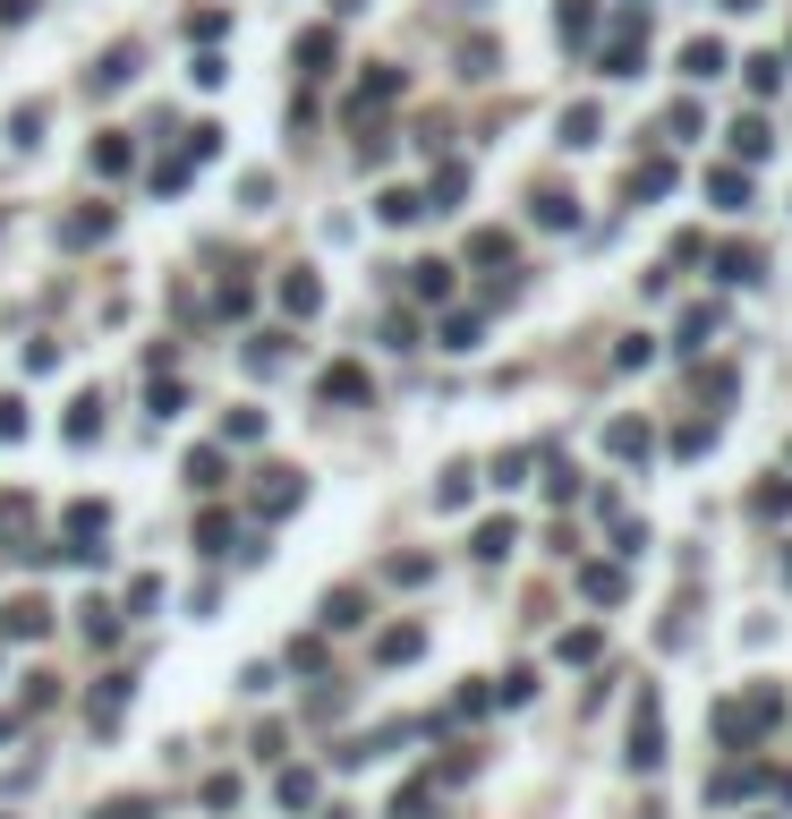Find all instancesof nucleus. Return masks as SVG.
<instances>
[{
	"label": "nucleus",
	"instance_id": "1",
	"mask_svg": "<svg viewBox=\"0 0 792 819\" xmlns=\"http://www.w3.org/2000/svg\"><path fill=\"white\" fill-rule=\"evenodd\" d=\"M631 768H639V777L665 768V709H657V691H639V700H631Z\"/></svg>",
	"mask_w": 792,
	"mask_h": 819
},
{
	"label": "nucleus",
	"instance_id": "2",
	"mask_svg": "<svg viewBox=\"0 0 792 819\" xmlns=\"http://www.w3.org/2000/svg\"><path fill=\"white\" fill-rule=\"evenodd\" d=\"M639 61H648V9H622L614 18V43H605V77H639Z\"/></svg>",
	"mask_w": 792,
	"mask_h": 819
},
{
	"label": "nucleus",
	"instance_id": "3",
	"mask_svg": "<svg viewBox=\"0 0 792 819\" xmlns=\"http://www.w3.org/2000/svg\"><path fill=\"white\" fill-rule=\"evenodd\" d=\"M299 495H307V478H299V470H264V487H256V513H264V521H282Z\"/></svg>",
	"mask_w": 792,
	"mask_h": 819
},
{
	"label": "nucleus",
	"instance_id": "4",
	"mask_svg": "<svg viewBox=\"0 0 792 819\" xmlns=\"http://www.w3.org/2000/svg\"><path fill=\"white\" fill-rule=\"evenodd\" d=\"M707 205H716V214H741V205H750V171H741V163L707 171Z\"/></svg>",
	"mask_w": 792,
	"mask_h": 819
},
{
	"label": "nucleus",
	"instance_id": "5",
	"mask_svg": "<svg viewBox=\"0 0 792 819\" xmlns=\"http://www.w3.org/2000/svg\"><path fill=\"white\" fill-rule=\"evenodd\" d=\"M605 453H614V461H648V453H657L648 419H614V427H605Z\"/></svg>",
	"mask_w": 792,
	"mask_h": 819
},
{
	"label": "nucleus",
	"instance_id": "6",
	"mask_svg": "<svg viewBox=\"0 0 792 819\" xmlns=\"http://www.w3.org/2000/svg\"><path fill=\"white\" fill-rule=\"evenodd\" d=\"M579 590L597 597V606H622V597H631V581H622V563H579Z\"/></svg>",
	"mask_w": 792,
	"mask_h": 819
},
{
	"label": "nucleus",
	"instance_id": "7",
	"mask_svg": "<svg viewBox=\"0 0 792 819\" xmlns=\"http://www.w3.org/2000/svg\"><path fill=\"white\" fill-rule=\"evenodd\" d=\"M0 632H9V640H34V632H52V606H43V597H18V606H0Z\"/></svg>",
	"mask_w": 792,
	"mask_h": 819
},
{
	"label": "nucleus",
	"instance_id": "8",
	"mask_svg": "<svg viewBox=\"0 0 792 819\" xmlns=\"http://www.w3.org/2000/svg\"><path fill=\"white\" fill-rule=\"evenodd\" d=\"M733 154H741V171H750V163H767V154H775V129H767V120H733Z\"/></svg>",
	"mask_w": 792,
	"mask_h": 819
},
{
	"label": "nucleus",
	"instance_id": "9",
	"mask_svg": "<svg viewBox=\"0 0 792 819\" xmlns=\"http://www.w3.org/2000/svg\"><path fill=\"white\" fill-rule=\"evenodd\" d=\"M316 394H324V401H367L376 385H367V367H358V359H341V367H324Z\"/></svg>",
	"mask_w": 792,
	"mask_h": 819
},
{
	"label": "nucleus",
	"instance_id": "10",
	"mask_svg": "<svg viewBox=\"0 0 792 819\" xmlns=\"http://www.w3.org/2000/svg\"><path fill=\"white\" fill-rule=\"evenodd\" d=\"M223 470H230V444H196V453H188V487L214 495V487H223Z\"/></svg>",
	"mask_w": 792,
	"mask_h": 819
},
{
	"label": "nucleus",
	"instance_id": "11",
	"mask_svg": "<svg viewBox=\"0 0 792 819\" xmlns=\"http://www.w3.org/2000/svg\"><path fill=\"white\" fill-rule=\"evenodd\" d=\"M682 77H691V86L725 77V43H707V34H698V43H682Z\"/></svg>",
	"mask_w": 792,
	"mask_h": 819
},
{
	"label": "nucleus",
	"instance_id": "12",
	"mask_svg": "<svg viewBox=\"0 0 792 819\" xmlns=\"http://www.w3.org/2000/svg\"><path fill=\"white\" fill-rule=\"evenodd\" d=\"M417 649H426V623H392V632L376 640V657H383V666H410Z\"/></svg>",
	"mask_w": 792,
	"mask_h": 819
},
{
	"label": "nucleus",
	"instance_id": "13",
	"mask_svg": "<svg viewBox=\"0 0 792 819\" xmlns=\"http://www.w3.org/2000/svg\"><path fill=\"white\" fill-rule=\"evenodd\" d=\"M282 308H290V316H316V308H324V282L307 273V265H299V273H282Z\"/></svg>",
	"mask_w": 792,
	"mask_h": 819
},
{
	"label": "nucleus",
	"instance_id": "14",
	"mask_svg": "<svg viewBox=\"0 0 792 819\" xmlns=\"http://www.w3.org/2000/svg\"><path fill=\"white\" fill-rule=\"evenodd\" d=\"M128 77H137V43H111V52H102V68H95V95H120Z\"/></svg>",
	"mask_w": 792,
	"mask_h": 819
},
{
	"label": "nucleus",
	"instance_id": "15",
	"mask_svg": "<svg viewBox=\"0 0 792 819\" xmlns=\"http://www.w3.org/2000/svg\"><path fill=\"white\" fill-rule=\"evenodd\" d=\"M511 547H520V529H511V521H477V538H469V556H477V563H503Z\"/></svg>",
	"mask_w": 792,
	"mask_h": 819
},
{
	"label": "nucleus",
	"instance_id": "16",
	"mask_svg": "<svg viewBox=\"0 0 792 819\" xmlns=\"http://www.w3.org/2000/svg\"><path fill=\"white\" fill-rule=\"evenodd\" d=\"M102 529H111L102 504H68V547H102Z\"/></svg>",
	"mask_w": 792,
	"mask_h": 819
},
{
	"label": "nucleus",
	"instance_id": "17",
	"mask_svg": "<svg viewBox=\"0 0 792 819\" xmlns=\"http://www.w3.org/2000/svg\"><path fill=\"white\" fill-rule=\"evenodd\" d=\"M460 197H469V171H460V163H444V171H435V188H426V214H452Z\"/></svg>",
	"mask_w": 792,
	"mask_h": 819
},
{
	"label": "nucleus",
	"instance_id": "18",
	"mask_svg": "<svg viewBox=\"0 0 792 819\" xmlns=\"http://www.w3.org/2000/svg\"><path fill=\"white\" fill-rule=\"evenodd\" d=\"M358 623H367V597H358V590H333V597H324V632H358Z\"/></svg>",
	"mask_w": 792,
	"mask_h": 819
},
{
	"label": "nucleus",
	"instance_id": "19",
	"mask_svg": "<svg viewBox=\"0 0 792 819\" xmlns=\"http://www.w3.org/2000/svg\"><path fill=\"white\" fill-rule=\"evenodd\" d=\"M554 657H563V666H588V657H605V632H597V623H579V632L554 640Z\"/></svg>",
	"mask_w": 792,
	"mask_h": 819
},
{
	"label": "nucleus",
	"instance_id": "20",
	"mask_svg": "<svg viewBox=\"0 0 792 819\" xmlns=\"http://www.w3.org/2000/svg\"><path fill=\"white\" fill-rule=\"evenodd\" d=\"M597 129H605L597 103H571V111H563V146H597Z\"/></svg>",
	"mask_w": 792,
	"mask_h": 819
},
{
	"label": "nucleus",
	"instance_id": "21",
	"mask_svg": "<svg viewBox=\"0 0 792 819\" xmlns=\"http://www.w3.org/2000/svg\"><path fill=\"white\" fill-rule=\"evenodd\" d=\"M95 435H102V394L68 401V444H95Z\"/></svg>",
	"mask_w": 792,
	"mask_h": 819
},
{
	"label": "nucleus",
	"instance_id": "22",
	"mask_svg": "<svg viewBox=\"0 0 792 819\" xmlns=\"http://www.w3.org/2000/svg\"><path fill=\"white\" fill-rule=\"evenodd\" d=\"M61 239H68V248H86V239H111V205H95V214H68Z\"/></svg>",
	"mask_w": 792,
	"mask_h": 819
},
{
	"label": "nucleus",
	"instance_id": "23",
	"mask_svg": "<svg viewBox=\"0 0 792 819\" xmlns=\"http://www.w3.org/2000/svg\"><path fill=\"white\" fill-rule=\"evenodd\" d=\"M759 273H767L759 248H725V257H716V282H759Z\"/></svg>",
	"mask_w": 792,
	"mask_h": 819
},
{
	"label": "nucleus",
	"instance_id": "24",
	"mask_svg": "<svg viewBox=\"0 0 792 819\" xmlns=\"http://www.w3.org/2000/svg\"><path fill=\"white\" fill-rule=\"evenodd\" d=\"M673 180H682L673 163H639V171H631V197H639V205H648V197H673Z\"/></svg>",
	"mask_w": 792,
	"mask_h": 819
},
{
	"label": "nucleus",
	"instance_id": "25",
	"mask_svg": "<svg viewBox=\"0 0 792 819\" xmlns=\"http://www.w3.org/2000/svg\"><path fill=\"white\" fill-rule=\"evenodd\" d=\"M410 291L426 299V308H435V299H452V265H435V257H426V265H410Z\"/></svg>",
	"mask_w": 792,
	"mask_h": 819
},
{
	"label": "nucleus",
	"instance_id": "26",
	"mask_svg": "<svg viewBox=\"0 0 792 819\" xmlns=\"http://www.w3.org/2000/svg\"><path fill=\"white\" fill-rule=\"evenodd\" d=\"M767 786V768H716V777H707V794H716V802H733V794H759Z\"/></svg>",
	"mask_w": 792,
	"mask_h": 819
},
{
	"label": "nucleus",
	"instance_id": "27",
	"mask_svg": "<svg viewBox=\"0 0 792 819\" xmlns=\"http://www.w3.org/2000/svg\"><path fill=\"white\" fill-rule=\"evenodd\" d=\"M376 214H383L392 230H401V223H417V214H426V197H417V188H383V197H376Z\"/></svg>",
	"mask_w": 792,
	"mask_h": 819
},
{
	"label": "nucleus",
	"instance_id": "28",
	"mask_svg": "<svg viewBox=\"0 0 792 819\" xmlns=\"http://www.w3.org/2000/svg\"><path fill=\"white\" fill-rule=\"evenodd\" d=\"M750 513H759V521H792V478H767V487L750 495Z\"/></svg>",
	"mask_w": 792,
	"mask_h": 819
},
{
	"label": "nucleus",
	"instance_id": "29",
	"mask_svg": "<svg viewBox=\"0 0 792 819\" xmlns=\"http://www.w3.org/2000/svg\"><path fill=\"white\" fill-rule=\"evenodd\" d=\"M554 26H563V43H588V34H597V0H563Z\"/></svg>",
	"mask_w": 792,
	"mask_h": 819
},
{
	"label": "nucleus",
	"instance_id": "30",
	"mask_svg": "<svg viewBox=\"0 0 792 819\" xmlns=\"http://www.w3.org/2000/svg\"><path fill=\"white\" fill-rule=\"evenodd\" d=\"M299 61H307V77H324V68H333V26H307V34H299Z\"/></svg>",
	"mask_w": 792,
	"mask_h": 819
},
{
	"label": "nucleus",
	"instance_id": "31",
	"mask_svg": "<svg viewBox=\"0 0 792 819\" xmlns=\"http://www.w3.org/2000/svg\"><path fill=\"white\" fill-rule=\"evenodd\" d=\"M401 95V68H376V77H367V86H358V120H367V111H376V103H392Z\"/></svg>",
	"mask_w": 792,
	"mask_h": 819
},
{
	"label": "nucleus",
	"instance_id": "32",
	"mask_svg": "<svg viewBox=\"0 0 792 819\" xmlns=\"http://www.w3.org/2000/svg\"><path fill=\"white\" fill-rule=\"evenodd\" d=\"M77 615H86V640H95V649L120 640V606H77Z\"/></svg>",
	"mask_w": 792,
	"mask_h": 819
},
{
	"label": "nucleus",
	"instance_id": "33",
	"mask_svg": "<svg viewBox=\"0 0 792 819\" xmlns=\"http://www.w3.org/2000/svg\"><path fill=\"white\" fill-rule=\"evenodd\" d=\"M282 811H307V802H316V777H307V768H282Z\"/></svg>",
	"mask_w": 792,
	"mask_h": 819
},
{
	"label": "nucleus",
	"instance_id": "34",
	"mask_svg": "<svg viewBox=\"0 0 792 819\" xmlns=\"http://www.w3.org/2000/svg\"><path fill=\"white\" fill-rule=\"evenodd\" d=\"M538 223H545V230H571V223H579V205H571L563 188H545V197H538Z\"/></svg>",
	"mask_w": 792,
	"mask_h": 819
},
{
	"label": "nucleus",
	"instance_id": "35",
	"mask_svg": "<svg viewBox=\"0 0 792 819\" xmlns=\"http://www.w3.org/2000/svg\"><path fill=\"white\" fill-rule=\"evenodd\" d=\"M196 547L223 556V547H230V513H196Z\"/></svg>",
	"mask_w": 792,
	"mask_h": 819
},
{
	"label": "nucleus",
	"instance_id": "36",
	"mask_svg": "<svg viewBox=\"0 0 792 819\" xmlns=\"http://www.w3.org/2000/svg\"><path fill=\"white\" fill-rule=\"evenodd\" d=\"M707 444H716V427H707V419L673 427V453H682V461H698V453H707Z\"/></svg>",
	"mask_w": 792,
	"mask_h": 819
},
{
	"label": "nucleus",
	"instance_id": "37",
	"mask_svg": "<svg viewBox=\"0 0 792 819\" xmlns=\"http://www.w3.org/2000/svg\"><path fill=\"white\" fill-rule=\"evenodd\" d=\"M707 333H716V308H691V316H682V342H673V351L691 359V351H698V342H707Z\"/></svg>",
	"mask_w": 792,
	"mask_h": 819
},
{
	"label": "nucleus",
	"instance_id": "38",
	"mask_svg": "<svg viewBox=\"0 0 792 819\" xmlns=\"http://www.w3.org/2000/svg\"><path fill=\"white\" fill-rule=\"evenodd\" d=\"M648 359H657V342H648V333H622V351H614V367H622V376H639Z\"/></svg>",
	"mask_w": 792,
	"mask_h": 819
},
{
	"label": "nucleus",
	"instance_id": "39",
	"mask_svg": "<svg viewBox=\"0 0 792 819\" xmlns=\"http://www.w3.org/2000/svg\"><path fill=\"white\" fill-rule=\"evenodd\" d=\"M469 257H477V265H511V230H477Z\"/></svg>",
	"mask_w": 792,
	"mask_h": 819
},
{
	"label": "nucleus",
	"instance_id": "40",
	"mask_svg": "<svg viewBox=\"0 0 792 819\" xmlns=\"http://www.w3.org/2000/svg\"><path fill=\"white\" fill-rule=\"evenodd\" d=\"M469 487H477L469 470H444V487H435V513H460V504H469Z\"/></svg>",
	"mask_w": 792,
	"mask_h": 819
},
{
	"label": "nucleus",
	"instance_id": "41",
	"mask_svg": "<svg viewBox=\"0 0 792 819\" xmlns=\"http://www.w3.org/2000/svg\"><path fill=\"white\" fill-rule=\"evenodd\" d=\"M128 163H137V154H128V137H102V146H95V171H102V180H120Z\"/></svg>",
	"mask_w": 792,
	"mask_h": 819
},
{
	"label": "nucleus",
	"instance_id": "42",
	"mask_svg": "<svg viewBox=\"0 0 792 819\" xmlns=\"http://www.w3.org/2000/svg\"><path fill=\"white\" fill-rule=\"evenodd\" d=\"M256 435H264V410H230L223 419V444H256Z\"/></svg>",
	"mask_w": 792,
	"mask_h": 819
},
{
	"label": "nucleus",
	"instance_id": "43",
	"mask_svg": "<svg viewBox=\"0 0 792 819\" xmlns=\"http://www.w3.org/2000/svg\"><path fill=\"white\" fill-rule=\"evenodd\" d=\"M477 342H486L477 316H444V351H477Z\"/></svg>",
	"mask_w": 792,
	"mask_h": 819
},
{
	"label": "nucleus",
	"instance_id": "44",
	"mask_svg": "<svg viewBox=\"0 0 792 819\" xmlns=\"http://www.w3.org/2000/svg\"><path fill=\"white\" fill-rule=\"evenodd\" d=\"M775 86H784V61H775V52H759V61H750V95H775Z\"/></svg>",
	"mask_w": 792,
	"mask_h": 819
},
{
	"label": "nucleus",
	"instance_id": "45",
	"mask_svg": "<svg viewBox=\"0 0 792 819\" xmlns=\"http://www.w3.org/2000/svg\"><path fill=\"white\" fill-rule=\"evenodd\" d=\"M529 691H538V675H529V666H511V675H503V691H495V700H503V709H520Z\"/></svg>",
	"mask_w": 792,
	"mask_h": 819
},
{
	"label": "nucleus",
	"instance_id": "46",
	"mask_svg": "<svg viewBox=\"0 0 792 819\" xmlns=\"http://www.w3.org/2000/svg\"><path fill=\"white\" fill-rule=\"evenodd\" d=\"M162 606V581H128V615H154Z\"/></svg>",
	"mask_w": 792,
	"mask_h": 819
},
{
	"label": "nucleus",
	"instance_id": "47",
	"mask_svg": "<svg viewBox=\"0 0 792 819\" xmlns=\"http://www.w3.org/2000/svg\"><path fill=\"white\" fill-rule=\"evenodd\" d=\"M426 572H435V563H426V556H392V581H401V590H417Z\"/></svg>",
	"mask_w": 792,
	"mask_h": 819
},
{
	"label": "nucleus",
	"instance_id": "48",
	"mask_svg": "<svg viewBox=\"0 0 792 819\" xmlns=\"http://www.w3.org/2000/svg\"><path fill=\"white\" fill-rule=\"evenodd\" d=\"M9 137H18V146H34V137H43V103H26V111L9 120Z\"/></svg>",
	"mask_w": 792,
	"mask_h": 819
},
{
	"label": "nucleus",
	"instance_id": "49",
	"mask_svg": "<svg viewBox=\"0 0 792 819\" xmlns=\"http://www.w3.org/2000/svg\"><path fill=\"white\" fill-rule=\"evenodd\" d=\"M665 137H698V103H673V111H665Z\"/></svg>",
	"mask_w": 792,
	"mask_h": 819
},
{
	"label": "nucleus",
	"instance_id": "50",
	"mask_svg": "<svg viewBox=\"0 0 792 819\" xmlns=\"http://www.w3.org/2000/svg\"><path fill=\"white\" fill-rule=\"evenodd\" d=\"M0 435H26V401H0Z\"/></svg>",
	"mask_w": 792,
	"mask_h": 819
},
{
	"label": "nucleus",
	"instance_id": "51",
	"mask_svg": "<svg viewBox=\"0 0 792 819\" xmlns=\"http://www.w3.org/2000/svg\"><path fill=\"white\" fill-rule=\"evenodd\" d=\"M725 9H759V0H725Z\"/></svg>",
	"mask_w": 792,
	"mask_h": 819
},
{
	"label": "nucleus",
	"instance_id": "52",
	"mask_svg": "<svg viewBox=\"0 0 792 819\" xmlns=\"http://www.w3.org/2000/svg\"><path fill=\"white\" fill-rule=\"evenodd\" d=\"M784 572H792V556H784Z\"/></svg>",
	"mask_w": 792,
	"mask_h": 819
},
{
	"label": "nucleus",
	"instance_id": "53",
	"mask_svg": "<svg viewBox=\"0 0 792 819\" xmlns=\"http://www.w3.org/2000/svg\"><path fill=\"white\" fill-rule=\"evenodd\" d=\"M784 68H792V61H784Z\"/></svg>",
	"mask_w": 792,
	"mask_h": 819
}]
</instances>
